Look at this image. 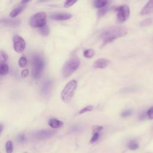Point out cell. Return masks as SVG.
Listing matches in <instances>:
<instances>
[{
  "instance_id": "obj_1",
  "label": "cell",
  "mask_w": 153,
  "mask_h": 153,
  "mask_svg": "<svg viewBox=\"0 0 153 153\" xmlns=\"http://www.w3.org/2000/svg\"><path fill=\"white\" fill-rule=\"evenodd\" d=\"M127 33V29L124 26H112L105 29L101 33L100 37L103 41V45L112 42L118 38L124 36Z\"/></svg>"
},
{
  "instance_id": "obj_2",
  "label": "cell",
  "mask_w": 153,
  "mask_h": 153,
  "mask_svg": "<svg viewBox=\"0 0 153 153\" xmlns=\"http://www.w3.org/2000/svg\"><path fill=\"white\" fill-rule=\"evenodd\" d=\"M77 81L76 80H71L68 82L62 91V99L65 102L70 101L75 93Z\"/></svg>"
},
{
  "instance_id": "obj_3",
  "label": "cell",
  "mask_w": 153,
  "mask_h": 153,
  "mask_svg": "<svg viewBox=\"0 0 153 153\" xmlns=\"http://www.w3.org/2000/svg\"><path fill=\"white\" fill-rule=\"evenodd\" d=\"M79 64L80 60L78 58L74 57L69 59L63 66L62 69L63 76L65 78L70 76L78 69Z\"/></svg>"
},
{
  "instance_id": "obj_4",
  "label": "cell",
  "mask_w": 153,
  "mask_h": 153,
  "mask_svg": "<svg viewBox=\"0 0 153 153\" xmlns=\"http://www.w3.org/2000/svg\"><path fill=\"white\" fill-rule=\"evenodd\" d=\"M47 15L45 12H39L35 14L30 19L29 24L33 27H41L46 25Z\"/></svg>"
},
{
  "instance_id": "obj_5",
  "label": "cell",
  "mask_w": 153,
  "mask_h": 153,
  "mask_svg": "<svg viewBox=\"0 0 153 153\" xmlns=\"http://www.w3.org/2000/svg\"><path fill=\"white\" fill-rule=\"evenodd\" d=\"M32 66L33 77L35 79L39 78L42 75L44 66V63L42 59L38 56H35L32 60Z\"/></svg>"
},
{
  "instance_id": "obj_6",
  "label": "cell",
  "mask_w": 153,
  "mask_h": 153,
  "mask_svg": "<svg viewBox=\"0 0 153 153\" xmlns=\"http://www.w3.org/2000/svg\"><path fill=\"white\" fill-rule=\"evenodd\" d=\"M117 19L120 22H125L129 17L130 8L128 5H123L117 8Z\"/></svg>"
},
{
  "instance_id": "obj_7",
  "label": "cell",
  "mask_w": 153,
  "mask_h": 153,
  "mask_svg": "<svg viewBox=\"0 0 153 153\" xmlns=\"http://www.w3.org/2000/svg\"><path fill=\"white\" fill-rule=\"evenodd\" d=\"M14 49L18 53H22L24 51L26 47L25 40L19 35H15L13 36Z\"/></svg>"
},
{
  "instance_id": "obj_8",
  "label": "cell",
  "mask_w": 153,
  "mask_h": 153,
  "mask_svg": "<svg viewBox=\"0 0 153 153\" xmlns=\"http://www.w3.org/2000/svg\"><path fill=\"white\" fill-rule=\"evenodd\" d=\"M56 133V131L51 130H42L35 132L33 137L37 140H44L51 137Z\"/></svg>"
},
{
  "instance_id": "obj_9",
  "label": "cell",
  "mask_w": 153,
  "mask_h": 153,
  "mask_svg": "<svg viewBox=\"0 0 153 153\" xmlns=\"http://www.w3.org/2000/svg\"><path fill=\"white\" fill-rule=\"evenodd\" d=\"M72 14L67 13H57L53 14L50 16V18L54 20L63 21L67 20L72 17Z\"/></svg>"
},
{
  "instance_id": "obj_10",
  "label": "cell",
  "mask_w": 153,
  "mask_h": 153,
  "mask_svg": "<svg viewBox=\"0 0 153 153\" xmlns=\"http://www.w3.org/2000/svg\"><path fill=\"white\" fill-rule=\"evenodd\" d=\"M0 23L2 25L7 27H16L20 25V21L19 19H2L0 21Z\"/></svg>"
},
{
  "instance_id": "obj_11",
  "label": "cell",
  "mask_w": 153,
  "mask_h": 153,
  "mask_svg": "<svg viewBox=\"0 0 153 153\" xmlns=\"http://www.w3.org/2000/svg\"><path fill=\"white\" fill-rule=\"evenodd\" d=\"M153 12V0L149 1L140 11V15H148Z\"/></svg>"
},
{
  "instance_id": "obj_12",
  "label": "cell",
  "mask_w": 153,
  "mask_h": 153,
  "mask_svg": "<svg viewBox=\"0 0 153 153\" xmlns=\"http://www.w3.org/2000/svg\"><path fill=\"white\" fill-rule=\"evenodd\" d=\"M52 85H53V83L50 80L45 81L42 86V88H41L42 94L44 95L48 94L51 90Z\"/></svg>"
},
{
  "instance_id": "obj_13",
  "label": "cell",
  "mask_w": 153,
  "mask_h": 153,
  "mask_svg": "<svg viewBox=\"0 0 153 153\" xmlns=\"http://www.w3.org/2000/svg\"><path fill=\"white\" fill-rule=\"evenodd\" d=\"M48 123L49 126L53 128H60L63 125V123L62 121H61L56 118H50L48 120Z\"/></svg>"
},
{
  "instance_id": "obj_14",
  "label": "cell",
  "mask_w": 153,
  "mask_h": 153,
  "mask_svg": "<svg viewBox=\"0 0 153 153\" xmlns=\"http://www.w3.org/2000/svg\"><path fill=\"white\" fill-rule=\"evenodd\" d=\"M109 61L105 59H99L95 61L94 63V67L95 68H99V69H103L105 68L108 64Z\"/></svg>"
},
{
  "instance_id": "obj_15",
  "label": "cell",
  "mask_w": 153,
  "mask_h": 153,
  "mask_svg": "<svg viewBox=\"0 0 153 153\" xmlns=\"http://www.w3.org/2000/svg\"><path fill=\"white\" fill-rule=\"evenodd\" d=\"M108 3V1L105 0H96L94 1V6L97 8H102L105 7Z\"/></svg>"
},
{
  "instance_id": "obj_16",
  "label": "cell",
  "mask_w": 153,
  "mask_h": 153,
  "mask_svg": "<svg viewBox=\"0 0 153 153\" xmlns=\"http://www.w3.org/2000/svg\"><path fill=\"white\" fill-rule=\"evenodd\" d=\"M23 8H24V5H23L20 6V7H17V8H14L10 13V17H13V18L16 17L18 14H19L22 12V11L23 10Z\"/></svg>"
},
{
  "instance_id": "obj_17",
  "label": "cell",
  "mask_w": 153,
  "mask_h": 153,
  "mask_svg": "<svg viewBox=\"0 0 153 153\" xmlns=\"http://www.w3.org/2000/svg\"><path fill=\"white\" fill-rule=\"evenodd\" d=\"M8 59L7 54L4 51H0V66L5 64Z\"/></svg>"
},
{
  "instance_id": "obj_18",
  "label": "cell",
  "mask_w": 153,
  "mask_h": 153,
  "mask_svg": "<svg viewBox=\"0 0 153 153\" xmlns=\"http://www.w3.org/2000/svg\"><path fill=\"white\" fill-rule=\"evenodd\" d=\"M128 148L130 149V150H136L139 148V144L138 143L134 140H130L128 143Z\"/></svg>"
},
{
  "instance_id": "obj_19",
  "label": "cell",
  "mask_w": 153,
  "mask_h": 153,
  "mask_svg": "<svg viewBox=\"0 0 153 153\" xmlns=\"http://www.w3.org/2000/svg\"><path fill=\"white\" fill-rule=\"evenodd\" d=\"M153 23V20L152 18H148L146 19H144L140 23V25L142 27H146L151 25H152Z\"/></svg>"
},
{
  "instance_id": "obj_20",
  "label": "cell",
  "mask_w": 153,
  "mask_h": 153,
  "mask_svg": "<svg viewBox=\"0 0 153 153\" xmlns=\"http://www.w3.org/2000/svg\"><path fill=\"white\" fill-rule=\"evenodd\" d=\"M39 32L42 35L47 36L49 34L50 30H49L48 27L47 25H45V26L39 28Z\"/></svg>"
},
{
  "instance_id": "obj_21",
  "label": "cell",
  "mask_w": 153,
  "mask_h": 153,
  "mask_svg": "<svg viewBox=\"0 0 153 153\" xmlns=\"http://www.w3.org/2000/svg\"><path fill=\"white\" fill-rule=\"evenodd\" d=\"M94 55V51L93 49H87L84 51V56L85 58L90 59Z\"/></svg>"
},
{
  "instance_id": "obj_22",
  "label": "cell",
  "mask_w": 153,
  "mask_h": 153,
  "mask_svg": "<svg viewBox=\"0 0 153 153\" xmlns=\"http://www.w3.org/2000/svg\"><path fill=\"white\" fill-rule=\"evenodd\" d=\"M9 71L8 66L7 64H4L0 66V75H4L8 74Z\"/></svg>"
},
{
  "instance_id": "obj_23",
  "label": "cell",
  "mask_w": 153,
  "mask_h": 153,
  "mask_svg": "<svg viewBox=\"0 0 153 153\" xmlns=\"http://www.w3.org/2000/svg\"><path fill=\"white\" fill-rule=\"evenodd\" d=\"M5 150L7 153H12L13 151V144L11 140L7 142L5 144Z\"/></svg>"
},
{
  "instance_id": "obj_24",
  "label": "cell",
  "mask_w": 153,
  "mask_h": 153,
  "mask_svg": "<svg viewBox=\"0 0 153 153\" xmlns=\"http://www.w3.org/2000/svg\"><path fill=\"white\" fill-rule=\"evenodd\" d=\"M27 64V60L25 56H22L19 60V65L20 68H25Z\"/></svg>"
},
{
  "instance_id": "obj_25",
  "label": "cell",
  "mask_w": 153,
  "mask_h": 153,
  "mask_svg": "<svg viewBox=\"0 0 153 153\" xmlns=\"http://www.w3.org/2000/svg\"><path fill=\"white\" fill-rule=\"evenodd\" d=\"M93 109V106H91V105H88V106H87L86 107L82 108V109H81L79 112V114H84L86 112H88V111H91L92 109Z\"/></svg>"
},
{
  "instance_id": "obj_26",
  "label": "cell",
  "mask_w": 153,
  "mask_h": 153,
  "mask_svg": "<svg viewBox=\"0 0 153 153\" xmlns=\"http://www.w3.org/2000/svg\"><path fill=\"white\" fill-rule=\"evenodd\" d=\"M108 11V7H104L102 8H100V10H99L97 14L99 16H103L105 13H106V12Z\"/></svg>"
},
{
  "instance_id": "obj_27",
  "label": "cell",
  "mask_w": 153,
  "mask_h": 153,
  "mask_svg": "<svg viewBox=\"0 0 153 153\" xmlns=\"http://www.w3.org/2000/svg\"><path fill=\"white\" fill-rule=\"evenodd\" d=\"M99 133H94L92 137H91V139L90 140V143H94L95 142H96L98 139L99 138Z\"/></svg>"
},
{
  "instance_id": "obj_28",
  "label": "cell",
  "mask_w": 153,
  "mask_h": 153,
  "mask_svg": "<svg viewBox=\"0 0 153 153\" xmlns=\"http://www.w3.org/2000/svg\"><path fill=\"white\" fill-rule=\"evenodd\" d=\"M76 2V1H71V0L66 1L64 4V7L65 8H69V7H71L72 5H73Z\"/></svg>"
},
{
  "instance_id": "obj_29",
  "label": "cell",
  "mask_w": 153,
  "mask_h": 153,
  "mask_svg": "<svg viewBox=\"0 0 153 153\" xmlns=\"http://www.w3.org/2000/svg\"><path fill=\"white\" fill-rule=\"evenodd\" d=\"M132 113V111L131 109H127L124 111H123L121 114V117H127L130 116Z\"/></svg>"
},
{
  "instance_id": "obj_30",
  "label": "cell",
  "mask_w": 153,
  "mask_h": 153,
  "mask_svg": "<svg viewBox=\"0 0 153 153\" xmlns=\"http://www.w3.org/2000/svg\"><path fill=\"white\" fill-rule=\"evenodd\" d=\"M146 115L149 119H153V106L148 109L146 112Z\"/></svg>"
},
{
  "instance_id": "obj_31",
  "label": "cell",
  "mask_w": 153,
  "mask_h": 153,
  "mask_svg": "<svg viewBox=\"0 0 153 153\" xmlns=\"http://www.w3.org/2000/svg\"><path fill=\"white\" fill-rule=\"evenodd\" d=\"M103 129L102 126H95L93 127V130L94 133H99L100 131H102Z\"/></svg>"
},
{
  "instance_id": "obj_32",
  "label": "cell",
  "mask_w": 153,
  "mask_h": 153,
  "mask_svg": "<svg viewBox=\"0 0 153 153\" xmlns=\"http://www.w3.org/2000/svg\"><path fill=\"white\" fill-rule=\"evenodd\" d=\"M28 75H29V70L27 69H25L23 71H22L21 73V76L23 78H26L28 76Z\"/></svg>"
},
{
  "instance_id": "obj_33",
  "label": "cell",
  "mask_w": 153,
  "mask_h": 153,
  "mask_svg": "<svg viewBox=\"0 0 153 153\" xmlns=\"http://www.w3.org/2000/svg\"><path fill=\"white\" fill-rule=\"evenodd\" d=\"M18 140L20 142H23L25 140V136L23 134H20L18 136Z\"/></svg>"
},
{
  "instance_id": "obj_34",
  "label": "cell",
  "mask_w": 153,
  "mask_h": 153,
  "mask_svg": "<svg viewBox=\"0 0 153 153\" xmlns=\"http://www.w3.org/2000/svg\"><path fill=\"white\" fill-rule=\"evenodd\" d=\"M146 115H146V113H143L142 114H141V115H140L139 118H140V119H141V120H143V119L145 118V117H146Z\"/></svg>"
},
{
  "instance_id": "obj_35",
  "label": "cell",
  "mask_w": 153,
  "mask_h": 153,
  "mask_svg": "<svg viewBox=\"0 0 153 153\" xmlns=\"http://www.w3.org/2000/svg\"><path fill=\"white\" fill-rule=\"evenodd\" d=\"M2 129H3V126L2 124H0V134H1V131H2Z\"/></svg>"
},
{
  "instance_id": "obj_36",
  "label": "cell",
  "mask_w": 153,
  "mask_h": 153,
  "mask_svg": "<svg viewBox=\"0 0 153 153\" xmlns=\"http://www.w3.org/2000/svg\"><path fill=\"white\" fill-rule=\"evenodd\" d=\"M24 153H27V152H24Z\"/></svg>"
}]
</instances>
